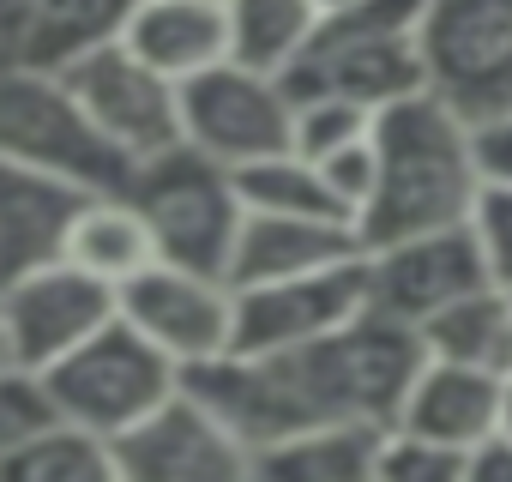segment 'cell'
Returning <instances> with one entry per match:
<instances>
[{"label": "cell", "instance_id": "6da1fadb", "mask_svg": "<svg viewBox=\"0 0 512 482\" xmlns=\"http://www.w3.org/2000/svg\"><path fill=\"white\" fill-rule=\"evenodd\" d=\"M374 163V193L356 211L362 254L422 229L464 223L476 211L482 169L470 151V121H458L434 91L374 109Z\"/></svg>", "mask_w": 512, "mask_h": 482}, {"label": "cell", "instance_id": "7a4b0ae2", "mask_svg": "<svg viewBox=\"0 0 512 482\" xmlns=\"http://www.w3.org/2000/svg\"><path fill=\"white\" fill-rule=\"evenodd\" d=\"M272 356L284 368V386H290V404H296L302 428H314V422H374V428H386L398 416L416 368L428 362L422 332L380 314V308H362L350 326H338L314 344H296V350H272Z\"/></svg>", "mask_w": 512, "mask_h": 482}, {"label": "cell", "instance_id": "3957f363", "mask_svg": "<svg viewBox=\"0 0 512 482\" xmlns=\"http://www.w3.org/2000/svg\"><path fill=\"white\" fill-rule=\"evenodd\" d=\"M428 0H356V7L320 13L308 49L290 61V97H350L362 109H386L422 85V31Z\"/></svg>", "mask_w": 512, "mask_h": 482}, {"label": "cell", "instance_id": "277c9868", "mask_svg": "<svg viewBox=\"0 0 512 482\" xmlns=\"http://www.w3.org/2000/svg\"><path fill=\"white\" fill-rule=\"evenodd\" d=\"M0 157L55 175L79 193H127L133 157L109 145V133L85 115L61 73L0 67Z\"/></svg>", "mask_w": 512, "mask_h": 482}, {"label": "cell", "instance_id": "5b68a950", "mask_svg": "<svg viewBox=\"0 0 512 482\" xmlns=\"http://www.w3.org/2000/svg\"><path fill=\"white\" fill-rule=\"evenodd\" d=\"M127 199L139 205V217H145V229L157 241V260L223 278L229 248L241 235V217H247L229 163H217V157L193 151L187 139H175L169 151L133 163Z\"/></svg>", "mask_w": 512, "mask_h": 482}, {"label": "cell", "instance_id": "8992f818", "mask_svg": "<svg viewBox=\"0 0 512 482\" xmlns=\"http://www.w3.org/2000/svg\"><path fill=\"white\" fill-rule=\"evenodd\" d=\"M37 380L61 422H79V428L115 440L181 386V362L163 356L139 326H127L115 314L91 338H79L67 356H55Z\"/></svg>", "mask_w": 512, "mask_h": 482}, {"label": "cell", "instance_id": "52a82bcc", "mask_svg": "<svg viewBox=\"0 0 512 482\" xmlns=\"http://www.w3.org/2000/svg\"><path fill=\"white\" fill-rule=\"evenodd\" d=\"M416 49L422 85L458 121L512 115V0H428Z\"/></svg>", "mask_w": 512, "mask_h": 482}, {"label": "cell", "instance_id": "ba28073f", "mask_svg": "<svg viewBox=\"0 0 512 482\" xmlns=\"http://www.w3.org/2000/svg\"><path fill=\"white\" fill-rule=\"evenodd\" d=\"M181 97V139L229 169L290 151V91L278 73L241 67V61H211L205 73L175 85Z\"/></svg>", "mask_w": 512, "mask_h": 482}, {"label": "cell", "instance_id": "9c48e42d", "mask_svg": "<svg viewBox=\"0 0 512 482\" xmlns=\"http://www.w3.org/2000/svg\"><path fill=\"white\" fill-rule=\"evenodd\" d=\"M103 320H115V284L79 272L73 260H49L13 284H0V344H7L13 368L43 374Z\"/></svg>", "mask_w": 512, "mask_h": 482}, {"label": "cell", "instance_id": "30bf717a", "mask_svg": "<svg viewBox=\"0 0 512 482\" xmlns=\"http://www.w3.org/2000/svg\"><path fill=\"white\" fill-rule=\"evenodd\" d=\"M67 91L85 103V115L109 133V145H121L133 163L169 151L181 139V97H175V79H163L157 67H145L121 37L67 61L61 67Z\"/></svg>", "mask_w": 512, "mask_h": 482}, {"label": "cell", "instance_id": "8fae6325", "mask_svg": "<svg viewBox=\"0 0 512 482\" xmlns=\"http://www.w3.org/2000/svg\"><path fill=\"white\" fill-rule=\"evenodd\" d=\"M109 446H115L121 482H241L253 476L247 446L187 386H175L157 410H145Z\"/></svg>", "mask_w": 512, "mask_h": 482}, {"label": "cell", "instance_id": "7c38bea8", "mask_svg": "<svg viewBox=\"0 0 512 482\" xmlns=\"http://www.w3.org/2000/svg\"><path fill=\"white\" fill-rule=\"evenodd\" d=\"M362 308H368V254L278 284H247L235 290L229 350H296L350 326Z\"/></svg>", "mask_w": 512, "mask_h": 482}, {"label": "cell", "instance_id": "4fadbf2b", "mask_svg": "<svg viewBox=\"0 0 512 482\" xmlns=\"http://www.w3.org/2000/svg\"><path fill=\"white\" fill-rule=\"evenodd\" d=\"M482 284H494V278H488V254H482L470 217L386 241V248L368 254V308H380L404 326H422L434 308H446Z\"/></svg>", "mask_w": 512, "mask_h": 482}, {"label": "cell", "instance_id": "5bb4252c", "mask_svg": "<svg viewBox=\"0 0 512 482\" xmlns=\"http://www.w3.org/2000/svg\"><path fill=\"white\" fill-rule=\"evenodd\" d=\"M115 314L127 326H139L163 356H175L187 368V362H205V356L229 350L235 290L223 278H211V272H187V266L151 260L145 272H133L115 290Z\"/></svg>", "mask_w": 512, "mask_h": 482}, {"label": "cell", "instance_id": "9a60e30c", "mask_svg": "<svg viewBox=\"0 0 512 482\" xmlns=\"http://www.w3.org/2000/svg\"><path fill=\"white\" fill-rule=\"evenodd\" d=\"M362 254V235L344 217H272V211H247L241 235L229 248L223 284L247 290V284H278V278H302L338 260Z\"/></svg>", "mask_w": 512, "mask_h": 482}, {"label": "cell", "instance_id": "2e32d148", "mask_svg": "<svg viewBox=\"0 0 512 482\" xmlns=\"http://www.w3.org/2000/svg\"><path fill=\"white\" fill-rule=\"evenodd\" d=\"M500 398H506V374H488V368H464V362H440L428 356L398 404V428L410 434H428L440 446H458L470 452L482 434L500 428Z\"/></svg>", "mask_w": 512, "mask_h": 482}, {"label": "cell", "instance_id": "e0dca14e", "mask_svg": "<svg viewBox=\"0 0 512 482\" xmlns=\"http://www.w3.org/2000/svg\"><path fill=\"white\" fill-rule=\"evenodd\" d=\"M79 199H85L79 187L0 157V284L61 260V241H67Z\"/></svg>", "mask_w": 512, "mask_h": 482}, {"label": "cell", "instance_id": "ac0fdd59", "mask_svg": "<svg viewBox=\"0 0 512 482\" xmlns=\"http://www.w3.org/2000/svg\"><path fill=\"white\" fill-rule=\"evenodd\" d=\"M121 43L157 67L163 79H193L211 61L229 55V25H223V0H133Z\"/></svg>", "mask_w": 512, "mask_h": 482}, {"label": "cell", "instance_id": "d6986e66", "mask_svg": "<svg viewBox=\"0 0 512 482\" xmlns=\"http://www.w3.org/2000/svg\"><path fill=\"white\" fill-rule=\"evenodd\" d=\"M127 13H133V0H25V13L7 37V61L61 73L67 61L115 43L127 31Z\"/></svg>", "mask_w": 512, "mask_h": 482}, {"label": "cell", "instance_id": "ffe728a7", "mask_svg": "<svg viewBox=\"0 0 512 482\" xmlns=\"http://www.w3.org/2000/svg\"><path fill=\"white\" fill-rule=\"evenodd\" d=\"M61 260H73L79 272L121 290L133 272H145L157 260V241H151V229H145V217L127 193H85L73 223H67Z\"/></svg>", "mask_w": 512, "mask_h": 482}, {"label": "cell", "instance_id": "44dd1931", "mask_svg": "<svg viewBox=\"0 0 512 482\" xmlns=\"http://www.w3.org/2000/svg\"><path fill=\"white\" fill-rule=\"evenodd\" d=\"M374 422H314L302 434H284L253 452V476L266 482H374V452H380Z\"/></svg>", "mask_w": 512, "mask_h": 482}, {"label": "cell", "instance_id": "7402d4cb", "mask_svg": "<svg viewBox=\"0 0 512 482\" xmlns=\"http://www.w3.org/2000/svg\"><path fill=\"white\" fill-rule=\"evenodd\" d=\"M416 332H422V350L440 362L512 374V290H500V284H482V290L434 308Z\"/></svg>", "mask_w": 512, "mask_h": 482}, {"label": "cell", "instance_id": "603a6c76", "mask_svg": "<svg viewBox=\"0 0 512 482\" xmlns=\"http://www.w3.org/2000/svg\"><path fill=\"white\" fill-rule=\"evenodd\" d=\"M0 476L13 482H121L115 476V446L79 422H43L31 434H19L0 458Z\"/></svg>", "mask_w": 512, "mask_h": 482}, {"label": "cell", "instance_id": "cb8c5ba5", "mask_svg": "<svg viewBox=\"0 0 512 482\" xmlns=\"http://www.w3.org/2000/svg\"><path fill=\"white\" fill-rule=\"evenodd\" d=\"M223 25H229V61L284 79L290 61L308 49L320 7L314 0H223Z\"/></svg>", "mask_w": 512, "mask_h": 482}, {"label": "cell", "instance_id": "d4e9b609", "mask_svg": "<svg viewBox=\"0 0 512 482\" xmlns=\"http://www.w3.org/2000/svg\"><path fill=\"white\" fill-rule=\"evenodd\" d=\"M235 175V193H241V211H272V217H344L350 211L338 205V193L320 181V169L302 157V151H272V157H253Z\"/></svg>", "mask_w": 512, "mask_h": 482}, {"label": "cell", "instance_id": "484cf974", "mask_svg": "<svg viewBox=\"0 0 512 482\" xmlns=\"http://www.w3.org/2000/svg\"><path fill=\"white\" fill-rule=\"evenodd\" d=\"M374 482H464V452L386 422L374 452Z\"/></svg>", "mask_w": 512, "mask_h": 482}, {"label": "cell", "instance_id": "4316f807", "mask_svg": "<svg viewBox=\"0 0 512 482\" xmlns=\"http://www.w3.org/2000/svg\"><path fill=\"white\" fill-rule=\"evenodd\" d=\"M374 127V109L350 103V97H290V151L302 157H326L350 139H362Z\"/></svg>", "mask_w": 512, "mask_h": 482}, {"label": "cell", "instance_id": "83f0119b", "mask_svg": "<svg viewBox=\"0 0 512 482\" xmlns=\"http://www.w3.org/2000/svg\"><path fill=\"white\" fill-rule=\"evenodd\" d=\"M314 169H320V181L338 193V205L350 211V223H356V211L368 205V193H374V127L362 133V139H350V145H338V151H326V157H308Z\"/></svg>", "mask_w": 512, "mask_h": 482}, {"label": "cell", "instance_id": "f1b7e54d", "mask_svg": "<svg viewBox=\"0 0 512 482\" xmlns=\"http://www.w3.org/2000/svg\"><path fill=\"white\" fill-rule=\"evenodd\" d=\"M470 223H476V241L488 254V278L512 290V187H482Z\"/></svg>", "mask_w": 512, "mask_h": 482}, {"label": "cell", "instance_id": "f546056e", "mask_svg": "<svg viewBox=\"0 0 512 482\" xmlns=\"http://www.w3.org/2000/svg\"><path fill=\"white\" fill-rule=\"evenodd\" d=\"M470 151H476L482 187H512V115L476 121L470 127Z\"/></svg>", "mask_w": 512, "mask_h": 482}, {"label": "cell", "instance_id": "4dcf8cb0", "mask_svg": "<svg viewBox=\"0 0 512 482\" xmlns=\"http://www.w3.org/2000/svg\"><path fill=\"white\" fill-rule=\"evenodd\" d=\"M464 482H512V434L494 428L464 452Z\"/></svg>", "mask_w": 512, "mask_h": 482}, {"label": "cell", "instance_id": "1f68e13d", "mask_svg": "<svg viewBox=\"0 0 512 482\" xmlns=\"http://www.w3.org/2000/svg\"><path fill=\"white\" fill-rule=\"evenodd\" d=\"M500 428L512 434V374H506V398H500Z\"/></svg>", "mask_w": 512, "mask_h": 482}, {"label": "cell", "instance_id": "d6a6232c", "mask_svg": "<svg viewBox=\"0 0 512 482\" xmlns=\"http://www.w3.org/2000/svg\"><path fill=\"white\" fill-rule=\"evenodd\" d=\"M314 7L320 13H338V7H356V0H314Z\"/></svg>", "mask_w": 512, "mask_h": 482}, {"label": "cell", "instance_id": "836d02e7", "mask_svg": "<svg viewBox=\"0 0 512 482\" xmlns=\"http://www.w3.org/2000/svg\"><path fill=\"white\" fill-rule=\"evenodd\" d=\"M7 368H13V362H7V344H0V374H7Z\"/></svg>", "mask_w": 512, "mask_h": 482}]
</instances>
